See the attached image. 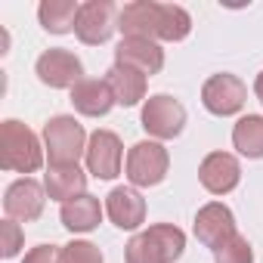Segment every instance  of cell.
Masks as SVG:
<instances>
[{
  "label": "cell",
  "instance_id": "9c48e42d",
  "mask_svg": "<svg viewBox=\"0 0 263 263\" xmlns=\"http://www.w3.org/2000/svg\"><path fill=\"white\" fill-rule=\"evenodd\" d=\"M121 158H124V146H121L118 134H111V130H96V134H90L87 171L96 180H115L121 174Z\"/></svg>",
  "mask_w": 263,
  "mask_h": 263
},
{
  "label": "cell",
  "instance_id": "d4e9b609",
  "mask_svg": "<svg viewBox=\"0 0 263 263\" xmlns=\"http://www.w3.org/2000/svg\"><path fill=\"white\" fill-rule=\"evenodd\" d=\"M22 241H25V235H22L19 223L7 217L4 223H0V254H4L7 260H10V257H16V254L22 251Z\"/></svg>",
  "mask_w": 263,
  "mask_h": 263
},
{
  "label": "cell",
  "instance_id": "ba28073f",
  "mask_svg": "<svg viewBox=\"0 0 263 263\" xmlns=\"http://www.w3.org/2000/svg\"><path fill=\"white\" fill-rule=\"evenodd\" d=\"M245 99H248V87L241 84V78H235V74H229V71L211 74V78L204 81V87H201V102H204V108H208L211 115H220V118L241 111Z\"/></svg>",
  "mask_w": 263,
  "mask_h": 263
},
{
  "label": "cell",
  "instance_id": "30bf717a",
  "mask_svg": "<svg viewBox=\"0 0 263 263\" xmlns=\"http://www.w3.org/2000/svg\"><path fill=\"white\" fill-rule=\"evenodd\" d=\"M44 201H47V189H44L37 180L22 177V180H16V183L7 189V195H4V211H7V217L16 220V223H31V220H37V217L44 214Z\"/></svg>",
  "mask_w": 263,
  "mask_h": 263
},
{
  "label": "cell",
  "instance_id": "ac0fdd59",
  "mask_svg": "<svg viewBox=\"0 0 263 263\" xmlns=\"http://www.w3.org/2000/svg\"><path fill=\"white\" fill-rule=\"evenodd\" d=\"M105 84L111 87L118 105H137L146 99V74L137 68H127V65L115 62L105 74Z\"/></svg>",
  "mask_w": 263,
  "mask_h": 263
},
{
  "label": "cell",
  "instance_id": "ffe728a7",
  "mask_svg": "<svg viewBox=\"0 0 263 263\" xmlns=\"http://www.w3.org/2000/svg\"><path fill=\"white\" fill-rule=\"evenodd\" d=\"M78 13H81V4H74V0H44L37 7V19H41L44 31H50V34L74 31Z\"/></svg>",
  "mask_w": 263,
  "mask_h": 263
},
{
  "label": "cell",
  "instance_id": "277c9868",
  "mask_svg": "<svg viewBox=\"0 0 263 263\" xmlns=\"http://www.w3.org/2000/svg\"><path fill=\"white\" fill-rule=\"evenodd\" d=\"M167 167H171V155L167 149L158 143V140H143L137 143L134 149L127 152V180L134 183V189H149V186H158L164 177H167Z\"/></svg>",
  "mask_w": 263,
  "mask_h": 263
},
{
  "label": "cell",
  "instance_id": "4316f807",
  "mask_svg": "<svg viewBox=\"0 0 263 263\" xmlns=\"http://www.w3.org/2000/svg\"><path fill=\"white\" fill-rule=\"evenodd\" d=\"M254 93H257V99L263 102V71L257 74V81H254Z\"/></svg>",
  "mask_w": 263,
  "mask_h": 263
},
{
  "label": "cell",
  "instance_id": "e0dca14e",
  "mask_svg": "<svg viewBox=\"0 0 263 263\" xmlns=\"http://www.w3.org/2000/svg\"><path fill=\"white\" fill-rule=\"evenodd\" d=\"M71 105H74V111H81V115H87V118H102V115H108L111 105H118V102H115V93H111V87L105 84V78H102V81L84 78V81L71 90Z\"/></svg>",
  "mask_w": 263,
  "mask_h": 263
},
{
  "label": "cell",
  "instance_id": "7402d4cb",
  "mask_svg": "<svg viewBox=\"0 0 263 263\" xmlns=\"http://www.w3.org/2000/svg\"><path fill=\"white\" fill-rule=\"evenodd\" d=\"M192 31V16L177 7V4H161V28H158V41H183Z\"/></svg>",
  "mask_w": 263,
  "mask_h": 263
},
{
  "label": "cell",
  "instance_id": "484cf974",
  "mask_svg": "<svg viewBox=\"0 0 263 263\" xmlns=\"http://www.w3.org/2000/svg\"><path fill=\"white\" fill-rule=\"evenodd\" d=\"M25 263H62V248L56 245H37L25 254Z\"/></svg>",
  "mask_w": 263,
  "mask_h": 263
},
{
  "label": "cell",
  "instance_id": "7a4b0ae2",
  "mask_svg": "<svg viewBox=\"0 0 263 263\" xmlns=\"http://www.w3.org/2000/svg\"><path fill=\"white\" fill-rule=\"evenodd\" d=\"M44 164V149L31 127L16 118L0 124V167L13 174H34Z\"/></svg>",
  "mask_w": 263,
  "mask_h": 263
},
{
  "label": "cell",
  "instance_id": "4fadbf2b",
  "mask_svg": "<svg viewBox=\"0 0 263 263\" xmlns=\"http://www.w3.org/2000/svg\"><path fill=\"white\" fill-rule=\"evenodd\" d=\"M115 62L152 78L164 68V50L158 47V41H149V37H124L115 50Z\"/></svg>",
  "mask_w": 263,
  "mask_h": 263
},
{
  "label": "cell",
  "instance_id": "3957f363",
  "mask_svg": "<svg viewBox=\"0 0 263 263\" xmlns=\"http://www.w3.org/2000/svg\"><path fill=\"white\" fill-rule=\"evenodd\" d=\"M87 134L81 121L71 115H56L44 124V149L50 155V164H78L81 155H87Z\"/></svg>",
  "mask_w": 263,
  "mask_h": 263
},
{
  "label": "cell",
  "instance_id": "8fae6325",
  "mask_svg": "<svg viewBox=\"0 0 263 263\" xmlns=\"http://www.w3.org/2000/svg\"><path fill=\"white\" fill-rule=\"evenodd\" d=\"M192 229H195V238L204 248L217 251L223 241H229L235 235V217H232V211L223 201H211V204H204L195 214V226Z\"/></svg>",
  "mask_w": 263,
  "mask_h": 263
},
{
  "label": "cell",
  "instance_id": "5bb4252c",
  "mask_svg": "<svg viewBox=\"0 0 263 263\" xmlns=\"http://www.w3.org/2000/svg\"><path fill=\"white\" fill-rule=\"evenodd\" d=\"M198 180H201V186H204L211 195H226V192H232V189L238 186V180H241V164H238V158L229 155V152H211V155L201 161V167H198Z\"/></svg>",
  "mask_w": 263,
  "mask_h": 263
},
{
  "label": "cell",
  "instance_id": "d6986e66",
  "mask_svg": "<svg viewBox=\"0 0 263 263\" xmlns=\"http://www.w3.org/2000/svg\"><path fill=\"white\" fill-rule=\"evenodd\" d=\"M59 220L68 232H93L102 220V204L96 195H78L62 204Z\"/></svg>",
  "mask_w": 263,
  "mask_h": 263
},
{
  "label": "cell",
  "instance_id": "603a6c76",
  "mask_svg": "<svg viewBox=\"0 0 263 263\" xmlns=\"http://www.w3.org/2000/svg\"><path fill=\"white\" fill-rule=\"evenodd\" d=\"M214 263H254V248L245 235H232L229 241H223L214 251Z\"/></svg>",
  "mask_w": 263,
  "mask_h": 263
},
{
  "label": "cell",
  "instance_id": "6da1fadb",
  "mask_svg": "<svg viewBox=\"0 0 263 263\" xmlns=\"http://www.w3.org/2000/svg\"><path fill=\"white\" fill-rule=\"evenodd\" d=\"M186 251V232L174 223H155L134 235L124 248L127 263H174Z\"/></svg>",
  "mask_w": 263,
  "mask_h": 263
},
{
  "label": "cell",
  "instance_id": "44dd1931",
  "mask_svg": "<svg viewBox=\"0 0 263 263\" xmlns=\"http://www.w3.org/2000/svg\"><path fill=\"white\" fill-rule=\"evenodd\" d=\"M232 146L245 158H263V115H245L232 127Z\"/></svg>",
  "mask_w": 263,
  "mask_h": 263
},
{
  "label": "cell",
  "instance_id": "5b68a950",
  "mask_svg": "<svg viewBox=\"0 0 263 263\" xmlns=\"http://www.w3.org/2000/svg\"><path fill=\"white\" fill-rule=\"evenodd\" d=\"M143 130L149 137L155 140H174L183 134V127H186V108L180 99L167 96V93H155L146 99L143 105Z\"/></svg>",
  "mask_w": 263,
  "mask_h": 263
},
{
  "label": "cell",
  "instance_id": "8992f818",
  "mask_svg": "<svg viewBox=\"0 0 263 263\" xmlns=\"http://www.w3.org/2000/svg\"><path fill=\"white\" fill-rule=\"evenodd\" d=\"M118 19H121V10L111 4V0H87V4H81L74 34H78L81 44L99 47L115 34Z\"/></svg>",
  "mask_w": 263,
  "mask_h": 263
},
{
  "label": "cell",
  "instance_id": "7c38bea8",
  "mask_svg": "<svg viewBox=\"0 0 263 263\" xmlns=\"http://www.w3.org/2000/svg\"><path fill=\"white\" fill-rule=\"evenodd\" d=\"M105 214L118 229L134 232L146 223V201L134 186H115L105 195Z\"/></svg>",
  "mask_w": 263,
  "mask_h": 263
},
{
  "label": "cell",
  "instance_id": "2e32d148",
  "mask_svg": "<svg viewBox=\"0 0 263 263\" xmlns=\"http://www.w3.org/2000/svg\"><path fill=\"white\" fill-rule=\"evenodd\" d=\"M44 189L53 201H71L78 195H87V174L78 164H50L44 174Z\"/></svg>",
  "mask_w": 263,
  "mask_h": 263
},
{
  "label": "cell",
  "instance_id": "9a60e30c",
  "mask_svg": "<svg viewBox=\"0 0 263 263\" xmlns=\"http://www.w3.org/2000/svg\"><path fill=\"white\" fill-rule=\"evenodd\" d=\"M158 28H161V4H155V0H134L121 10L118 31L124 37L158 41Z\"/></svg>",
  "mask_w": 263,
  "mask_h": 263
},
{
  "label": "cell",
  "instance_id": "cb8c5ba5",
  "mask_svg": "<svg viewBox=\"0 0 263 263\" xmlns=\"http://www.w3.org/2000/svg\"><path fill=\"white\" fill-rule=\"evenodd\" d=\"M62 263H102V251L93 241H68L62 245Z\"/></svg>",
  "mask_w": 263,
  "mask_h": 263
},
{
  "label": "cell",
  "instance_id": "52a82bcc",
  "mask_svg": "<svg viewBox=\"0 0 263 263\" xmlns=\"http://www.w3.org/2000/svg\"><path fill=\"white\" fill-rule=\"evenodd\" d=\"M41 84L53 87V90H74L81 81H84V65L81 59L71 53V50H62V47H53L47 50L37 65H34Z\"/></svg>",
  "mask_w": 263,
  "mask_h": 263
}]
</instances>
